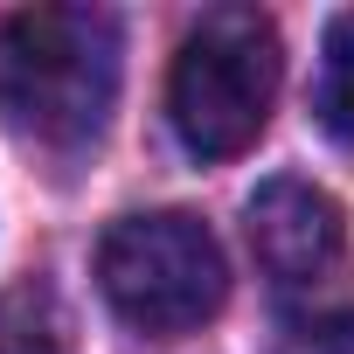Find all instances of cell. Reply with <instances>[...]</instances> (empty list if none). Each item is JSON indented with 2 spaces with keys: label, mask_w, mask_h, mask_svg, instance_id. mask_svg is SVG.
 I'll use <instances>...</instances> for the list:
<instances>
[{
  "label": "cell",
  "mask_w": 354,
  "mask_h": 354,
  "mask_svg": "<svg viewBox=\"0 0 354 354\" xmlns=\"http://www.w3.org/2000/svg\"><path fill=\"white\" fill-rule=\"evenodd\" d=\"M285 354H354V313H326V319H306L299 340Z\"/></svg>",
  "instance_id": "7"
},
{
  "label": "cell",
  "mask_w": 354,
  "mask_h": 354,
  "mask_svg": "<svg viewBox=\"0 0 354 354\" xmlns=\"http://www.w3.org/2000/svg\"><path fill=\"white\" fill-rule=\"evenodd\" d=\"M313 111H319V125H326L340 146H354V8H347V15H333V28H326Z\"/></svg>",
  "instance_id": "6"
},
{
  "label": "cell",
  "mask_w": 354,
  "mask_h": 354,
  "mask_svg": "<svg viewBox=\"0 0 354 354\" xmlns=\"http://www.w3.org/2000/svg\"><path fill=\"white\" fill-rule=\"evenodd\" d=\"M250 257L278 299H319L347 271V223L333 195H319L299 174H278L250 195Z\"/></svg>",
  "instance_id": "4"
},
{
  "label": "cell",
  "mask_w": 354,
  "mask_h": 354,
  "mask_svg": "<svg viewBox=\"0 0 354 354\" xmlns=\"http://www.w3.org/2000/svg\"><path fill=\"white\" fill-rule=\"evenodd\" d=\"M0 354H77L70 313L42 278H21L0 292Z\"/></svg>",
  "instance_id": "5"
},
{
  "label": "cell",
  "mask_w": 354,
  "mask_h": 354,
  "mask_svg": "<svg viewBox=\"0 0 354 354\" xmlns=\"http://www.w3.org/2000/svg\"><path fill=\"white\" fill-rule=\"evenodd\" d=\"M97 285L111 313L139 333H195L223 313L230 299V264L209 223L181 209H153V216H118L97 243Z\"/></svg>",
  "instance_id": "3"
},
{
  "label": "cell",
  "mask_w": 354,
  "mask_h": 354,
  "mask_svg": "<svg viewBox=\"0 0 354 354\" xmlns=\"http://www.w3.org/2000/svg\"><path fill=\"white\" fill-rule=\"evenodd\" d=\"M118 97L104 8H21L0 21V125L35 146H91Z\"/></svg>",
  "instance_id": "1"
},
{
  "label": "cell",
  "mask_w": 354,
  "mask_h": 354,
  "mask_svg": "<svg viewBox=\"0 0 354 354\" xmlns=\"http://www.w3.org/2000/svg\"><path fill=\"white\" fill-rule=\"evenodd\" d=\"M278 28L257 8H209L167 77V118L195 160H236L264 139L278 104Z\"/></svg>",
  "instance_id": "2"
}]
</instances>
